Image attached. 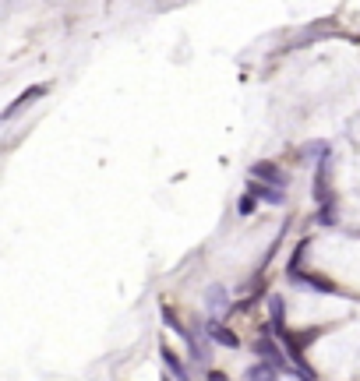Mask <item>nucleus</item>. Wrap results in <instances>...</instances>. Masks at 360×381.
Segmentation results:
<instances>
[{"label":"nucleus","mask_w":360,"mask_h":381,"mask_svg":"<svg viewBox=\"0 0 360 381\" xmlns=\"http://www.w3.org/2000/svg\"><path fill=\"white\" fill-rule=\"evenodd\" d=\"M251 180L254 184H269V187H286V173L276 166V162H254L251 166Z\"/></svg>","instance_id":"nucleus-1"},{"label":"nucleus","mask_w":360,"mask_h":381,"mask_svg":"<svg viewBox=\"0 0 360 381\" xmlns=\"http://www.w3.org/2000/svg\"><path fill=\"white\" fill-rule=\"evenodd\" d=\"M46 92H49V85H32V88H29V92H22V95H18V99H15V102H11L0 117H4V120H15V117L25 110V106H32V102H36V99H42Z\"/></svg>","instance_id":"nucleus-2"},{"label":"nucleus","mask_w":360,"mask_h":381,"mask_svg":"<svg viewBox=\"0 0 360 381\" xmlns=\"http://www.w3.org/2000/svg\"><path fill=\"white\" fill-rule=\"evenodd\" d=\"M254 353H258V357H265V364H269V367H276V371H279V367H283V371H293V367L283 360V350H279L272 339H265V336H262L258 343H254Z\"/></svg>","instance_id":"nucleus-3"},{"label":"nucleus","mask_w":360,"mask_h":381,"mask_svg":"<svg viewBox=\"0 0 360 381\" xmlns=\"http://www.w3.org/2000/svg\"><path fill=\"white\" fill-rule=\"evenodd\" d=\"M329 152H332L329 141H304L297 155H300V162H325V159H332Z\"/></svg>","instance_id":"nucleus-4"},{"label":"nucleus","mask_w":360,"mask_h":381,"mask_svg":"<svg viewBox=\"0 0 360 381\" xmlns=\"http://www.w3.org/2000/svg\"><path fill=\"white\" fill-rule=\"evenodd\" d=\"M269 329L279 336V332H286V304H283V297H269Z\"/></svg>","instance_id":"nucleus-5"},{"label":"nucleus","mask_w":360,"mask_h":381,"mask_svg":"<svg viewBox=\"0 0 360 381\" xmlns=\"http://www.w3.org/2000/svg\"><path fill=\"white\" fill-rule=\"evenodd\" d=\"M297 286H307V290H318V293H339V286L332 279H322V276H304V272H297V276H290Z\"/></svg>","instance_id":"nucleus-6"},{"label":"nucleus","mask_w":360,"mask_h":381,"mask_svg":"<svg viewBox=\"0 0 360 381\" xmlns=\"http://www.w3.org/2000/svg\"><path fill=\"white\" fill-rule=\"evenodd\" d=\"M205 336H212L216 343H223V346H230V350H237V346H240L237 332H230L226 325H219V321H209V325H205Z\"/></svg>","instance_id":"nucleus-7"},{"label":"nucleus","mask_w":360,"mask_h":381,"mask_svg":"<svg viewBox=\"0 0 360 381\" xmlns=\"http://www.w3.org/2000/svg\"><path fill=\"white\" fill-rule=\"evenodd\" d=\"M247 194H254L258 201H269V205H283L286 201V191L283 187H269V184H251Z\"/></svg>","instance_id":"nucleus-8"},{"label":"nucleus","mask_w":360,"mask_h":381,"mask_svg":"<svg viewBox=\"0 0 360 381\" xmlns=\"http://www.w3.org/2000/svg\"><path fill=\"white\" fill-rule=\"evenodd\" d=\"M159 357H163L166 371H170V374H173L177 381H187V371H184V364L177 360V353H173V350H166V346H163V350H159Z\"/></svg>","instance_id":"nucleus-9"},{"label":"nucleus","mask_w":360,"mask_h":381,"mask_svg":"<svg viewBox=\"0 0 360 381\" xmlns=\"http://www.w3.org/2000/svg\"><path fill=\"white\" fill-rule=\"evenodd\" d=\"M247 381H279V371L262 360V364H254V367L247 371Z\"/></svg>","instance_id":"nucleus-10"},{"label":"nucleus","mask_w":360,"mask_h":381,"mask_svg":"<svg viewBox=\"0 0 360 381\" xmlns=\"http://www.w3.org/2000/svg\"><path fill=\"white\" fill-rule=\"evenodd\" d=\"M205 300H209V307H212V311H223V307H226V290L216 283V286H209V293H205Z\"/></svg>","instance_id":"nucleus-11"},{"label":"nucleus","mask_w":360,"mask_h":381,"mask_svg":"<svg viewBox=\"0 0 360 381\" xmlns=\"http://www.w3.org/2000/svg\"><path fill=\"white\" fill-rule=\"evenodd\" d=\"M318 223H322V226H332V223H336V201L318 205Z\"/></svg>","instance_id":"nucleus-12"},{"label":"nucleus","mask_w":360,"mask_h":381,"mask_svg":"<svg viewBox=\"0 0 360 381\" xmlns=\"http://www.w3.org/2000/svg\"><path fill=\"white\" fill-rule=\"evenodd\" d=\"M254 205H258V198H254V194H244V198H240V205H237V212H240V215H251V212H254Z\"/></svg>","instance_id":"nucleus-13"},{"label":"nucleus","mask_w":360,"mask_h":381,"mask_svg":"<svg viewBox=\"0 0 360 381\" xmlns=\"http://www.w3.org/2000/svg\"><path fill=\"white\" fill-rule=\"evenodd\" d=\"M209 381H230V378H226V374H219V371H212V374H209Z\"/></svg>","instance_id":"nucleus-14"}]
</instances>
